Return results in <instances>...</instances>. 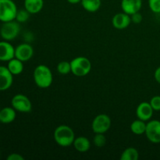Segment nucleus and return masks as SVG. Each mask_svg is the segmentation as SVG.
Returning <instances> with one entry per match:
<instances>
[{
  "instance_id": "22",
  "label": "nucleus",
  "mask_w": 160,
  "mask_h": 160,
  "mask_svg": "<svg viewBox=\"0 0 160 160\" xmlns=\"http://www.w3.org/2000/svg\"><path fill=\"white\" fill-rule=\"evenodd\" d=\"M57 71L62 75H67L71 72V65L70 62L61 61L57 65Z\"/></svg>"
},
{
  "instance_id": "31",
  "label": "nucleus",
  "mask_w": 160,
  "mask_h": 160,
  "mask_svg": "<svg viewBox=\"0 0 160 160\" xmlns=\"http://www.w3.org/2000/svg\"><path fill=\"white\" fill-rule=\"evenodd\" d=\"M0 110H1V106H0Z\"/></svg>"
},
{
  "instance_id": "12",
  "label": "nucleus",
  "mask_w": 160,
  "mask_h": 160,
  "mask_svg": "<svg viewBox=\"0 0 160 160\" xmlns=\"http://www.w3.org/2000/svg\"><path fill=\"white\" fill-rule=\"evenodd\" d=\"M131 23V16L125 12H119L114 15L112 19V26L118 30H123Z\"/></svg>"
},
{
  "instance_id": "4",
  "label": "nucleus",
  "mask_w": 160,
  "mask_h": 160,
  "mask_svg": "<svg viewBox=\"0 0 160 160\" xmlns=\"http://www.w3.org/2000/svg\"><path fill=\"white\" fill-rule=\"evenodd\" d=\"M17 5L12 0H0V21L14 20L17 13Z\"/></svg>"
},
{
  "instance_id": "15",
  "label": "nucleus",
  "mask_w": 160,
  "mask_h": 160,
  "mask_svg": "<svg viewBox=\"0 0 160 160\" xmlns=\"http://www.w3.org/2000/svg\"><path fill=\"white\" fill-rule=\"evenodd\" d=\"M17 117L16 110L12 107H5L0 110V123L9 124L15 120Z\"/></svg>"
},
{
  "instance_id": "18",
  "label": "nucleus",
  "mask_w": 160,
  "mask_h": 160,
  "mask_svg": "<svg viewBox=\"0 0 160 160\" xmlns=\"http://www.w3.org/2000/svg\"><path fill=\"white\" fill-rule=\"evenodd\" d=\"M23 62L14 57L13 59L8 61L7 68L12 75H19L23 70Z\"/></svg>"
},
{
  "instance_id": "3",
  "label": "nucleus",
  "mask_w": 160,
  "mask_h": 160,
  "mask_svg": "<svg viewBox=\"0 0 160 160\" xmlns=\"http://www.w3.org/2000/svg\"><path fill=\"white\" fill-rule=\"evenodd\" d=\"M71 73L77 77H84L90 73L92 62L88 58L78 56L70 61Z\"/></svg>"
},
{
  "instance_id": "19",
  "label": "nucleus",
  "mask_w": 160,
  "mask_h": 160,
  "mask_svg": "<svg viewBox=\"0 0 160 160\" xmlns=\"http://www.w3.org/2000/svg\"><path fill=\"white\" fill-rule=\"evenodd\" d=\"M82 7L87 12H95L101 6V0H81Z\"/></svg>"
},
{
  "instance_id": "9",
  "label": "nucleus",
  "mask_w": 160,
  "mask_h": 160,
  "mask_svg": "<svg viewBox=\"0 0 160 160\" xmlns=\"http://www.w3.org/2000/svg\"><path fill=\"white\" fill-rule=\"evenodd\" d=\"M34 55V48L30 44L23 43L15 48V58L22 62H27L32 58Z\"/></svg>"
},
{
  "instance_id": "23",
  "label": "nucleus",
  "mask_w": 160,
  "mask_h": 160,
  "mask_svg": "<svg viewBox=\"0 0 160 160\" xmlns=\"http://www.w3.org/2000/svg\"><path fill=\"white\" fill-rule=\"evenodd\" d=\"M30 14L31 13L27 9H20L17 11L15 20L19 23H24L29 19Z\"/></svg>"
},
{
  "instance_id": "30",
  "label": "nucleus",
  "mask_w": 160,
  "mask_h": 160,
  "mask_svg": "<svg viewBox=\"0 0 160 160\" xmlns=\"http://www.w3.org/2000/svg\"><path fill=\"white\" fill-rule=\"evenodd\" d=\"M67 1L70 4H78V3L81 2V0H67Z\"/></svg>"
},
{
  "instance_id": "13",
  "label": "nucleus",
  "mask_w": 160,
  "mask_h": 160,
  "mask_svg": "<svg viewBox=\"0 0 160 160\" xmlns=\"http://www.w3.org/2000/svg\"><path fill=\"white\" fill-rule=\"evenodd\" d=\"M142 0H122L121 9L123 12L132 15L135 12H139L142 9Z\"/></svg>"
},
{
  "instance_id": "11",
  "label": "nucleus",
  "mask_w": 160,
  "mask_h": 160,
  "mask_svg": "<svg viewBox=\"0 0 160 160\" xmlns=\"http://www.w3.org/2000/svg\"><path fill=\"white\" fill-rule=\"evenodd\" d=\"M153 112L154 110L150 103L143 102L138 106L137 109H136V115H137L138 119H140L143 121H148L152 117Z\"/></svg>"
},
{
  "instance_id": "17",
  "label": "nucleus",
  "mask_w": 160,
  "mask_h": 160,
  "mask_svg": "<svg viewBox=\"0 0 160 160\" xmlns=\"http://www.w3.org/2000/svg\"><path fill=\"white\" fill-rule=\"evenodd\" d=\"M73 145L75 149L79 152H86L91 148L90 141L88 140V138L84 137V136L75 138Z\"/></svg>"
},
{
  "instance_id": "21",
  "label": "nucleus",
  "mask_w": 160,
  "mask_h": 160,
  "mask_svg": "<svg viewBox=\"0 0 160 160\" xmlns=\"http://www.w3.org/2000/svg\"><path fill=\"white\" fill-rule=\"evenodd\" d=\"M139 159L138 151L135 148H127L120 156L121 160H138Z\"/></svg>"
},
{
  "instance_id": "28",
  "label": "nucleus",
  "mask_w": 160,
  "mask_h": 160,
  "mask_svg": "<svg viewBox=\"0 0 160 160\" xmlns=\"http://www.w3.org/2000/svg\"><path fill=\"white\" fill-rule=\"evenodd\" d=\"M7 160H24V158L18 153H12L7 156Z\"/></svg>"
},
{
  "instance_id": "25",
  "label": "nucleus",
  "mask_w": 160,
  "mask_h": 160,
  "mask_svg": "<svg viewBox=\"0 0 160 160\" xmlns=\"http://www.w3.org/2000/svg\"><path fill=\"white\" fill-rule=\"evenodd\" d=\"M150 9L155 13H160V0H148Z\"/></svg>"
},
{
  "instance_id": "1",
  "label": "nucleus",
  "mask_w": 160,
  "mask_h": 160,
  "mask_svg": "<svg viewBox=\"0 0 160 160\" xmlns=\"http://www.w3.org/2000/svg\"><path fill=\"white\" fill-rule=\"evenodd\" d=\"M53 138L58 145L61 147H68L73 145L75 134L70 127L67 125H60L55 129Z\"/></svg>"
},
{
  "instance_id": "8",
  "label": "nucleus",
  "mask_w": 160,
  "mask_h": 160,
  "mask_svg": "<svg viewBox=\"0 0 160 160\" xmlns=\"http://www.w3.org/2000/svg\"><path fill=\"white\" fill-rule=\"evenodd\" d=\"M145 135L150 142L153 144L160 143V121L157 120H150L146 124Z\"/></svg>"
},
{
  "instance_id": "5",
  "label": "nucleus",
  "mask_w": 160,
  "mask_h": 160,
  "mask_svg": "<svg viewBox=\"0 0 160 160\" xmlns=\"http://www.w3.org/2000/svg\"><path fill=\"white\" fill-rule=\"evenodd\" d=\"M20 31L19 22L14 20L4 22L0 28V35L5 41H12L18 36Z\"/></svg>"
},
{
  "instance_id": "16",
  "label": "nucleus",
  "mask_w": 160,
  "mask_h": 160,
  "mask_svg": "<svg viewBox=\"0 0 160 160\" xmlns=\"http://www.w3.org/2000/svg\"><path fill=\"white\" fill-rule=\"evenodd\" d=\"M44 0H24V9L31 14H36L43 9Z\"/></svg>"
},
{
  "instance_id": "14",
  "label": "nucleus",
  "mask_w": 160,
  "mask_h": 160,
  "mask_svg": "<svg viewBox=\"0 0 160 160\" xmlns=\"http://www.w3.org/2000/svg\"><path fill=\"white\" fill-rule=\"evenodd\" d=\"M15 57V48L8 42H0V61L8 62Z\"/></svg>"
},
{
  "instance_id": "7",
  "label": "nucleus",
  "mask_w": 160,
  "mask_h": 160,
  "mask_svg": "<svg viewBox=\"0 0 160 160\" xmlns=\"http://www.w3.org/2000/svg\"><path fill=\"white\" fill-rule=\"evenodd\" d=\"M12 107L16 111L20 112H30L32 109V104L29 98L22 94H17L12 97L11 100Z\"/></svg>"
},
{
  "instance_id": "6",
  "label": "nucleus",
  "mask_w": 160,
  "mask_h": 160,
  "mask_svg": "<svg viewBox=\"0 0 160 160\" xmlns=\"http://www.w3.org/2000/svg\"><path fill=\"white\" fill-rule=\"evenodd\" d=\"M112 120L106 114L96 116L92 123V129L95 134H105L111 128Z\"/></svg>"
},
{
  "instance_id": "20",
  "label": "nucleus",
  "mask_w": 160,
  "mask_h": 160,
  "mask_svg": "<svg viewBox=\"0 0 160 160\" xmlns=\"http://www.w3.org/2000/svg\"><path fill=\"white\" fill-rule=\"evenodd\" d=\"M146 124L145 121L138 119L134 120L131 124V131L133 134H137V135H142L145 134V130H146Z\"/></svg>"
},
{
  "instance_id": "24",
  "label": "nucleus",
  "mask_w": 160,
  "mask_h": 160,
  "mask_svg": "<svg viewBox=\"0 0 160 160\" xmlns=\"http://www.w3.org/2000/svg\"><path fill=\"white\" fill-rule=\"evenodd\" d=\"M94 145L98 148H102L106 145V138L104 134H95V137L93 138Z\"/></svg>"
},
{
  "instance_id": "29",
  "label": "nucleus",
  "mask_w": 160,
  "mask_h": 160,
  "mask_svg": "<svg viewBox=\"0 0 160 160\" xmlns=\"http://www.w3.org/2000/svg\"><path fill=\"white\" fill-rule=\"evenodd\" d=\"M154 78L156 79V81L160 84V67H158L156 70V71H155Z\"/></svg>"
},
{
  "instance_id": "10",
  "label": "nucleus",
  "mask_w": 160,
  "mask_h": 160,
  "mask_svg": "<svg viewBox=\"0 0 160 160\" xmlns=\"http://www.w3.org/2000/svg\"><path fill=\"white\" fill-rule=\"evenodd\" d=\"M13 75L10 73L7 67L0 66V92H3L12 86Z\"/></svg>"
},
{
  "instance_id": "26",
  "label": "nucleus",
  "mask_w": 160,
  "mask_h": 160,
  "mask_svg": "<svg viewBox=\"0 0 160 160\" xmlns=\"http://www.w3.org/2000/svg\"><path fill=\"white\" fill-rule=\"evenodd\" d=\"M150 105L154 111H160V95L153 96L150 100Z\"/></svg>"
},
{
  "instance_id": "2",
  "label": "nucleus",
  "mask_w": 160,
  "mask_h": 160,
  "mask_svg": "<svg viewBox=\"0 0 160 160\" xmlns=\"http://www.w3.org/2000/svg\"><path fill=\"white\" fill-rule=\"evenodd\" d=\"M33 77L34 83L40 88H48L52 84V73L49 67L45 65L37 66L34 70Z\"/></svg>"
},
{
  "instance_id": "27",
  "label": "nucleus",
  "mask_w": 160,
  "mask_h": 160,
  "mask_svg": "<svg viewBox=\"0 0 160 160\" xmlns=\"http://www.w3.org/2000/svg\"><path fill=\"white\" fill-rule=\"evenodd\" d=\"M131 22L134 23H142V20H143V17H142V14L139 12H135V13L131 15Z\"/></svg>"
},
{
  "instance_id": "32",
  "label": "nucleus",
  "mask_w": 160,
  "mask_h": 160,
  "mask_svg": "<svg viewBox=\"0 0 160 160\" xmlns=\"http://www.w3.org/2000/svg\"><path fill=\"white\" fill-rule=\"evenodd\" d=\"M159 46H160V44H159Z\"/></svg>"
}]
</instances>
